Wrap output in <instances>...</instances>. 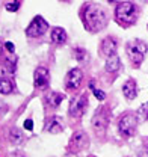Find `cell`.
Segmentation results:
<instances>
[{
  "instance_id": "obj_1",
  "label": "cell",
  "mask_w": 148,
  "mask_h": 157,
  "mask_svg": "<svg viewBox=\"0 0 148 157\" xmlns=\"http://www.w3.org/2000/svg\"><path fill=\"white\" fill-rule=\"evenodd\" d=\"M80 15H82V21H83L85 27L89 32L103 30L107 26V21H109L107 12L103 9V6H100L98 3H92V2L83 5Z\"/></svg>"
},
{
  "instance_id": "obj_2",
  "label": "cell",
  "mask_w": 148,
  "mask_h": 157,
  "mask_svg": "<svg viewBox=\"0 0 148 157\" xmlns=\"http://www.w3.org/2000/svg\"><path fill=\"white\" fill-rule=\"evenodd\" d=\"M115 17L118 20V23H121L124 26H130V24L136 23L138 8L131 2H123L115 8Z\"/></svg>"
},
{
  "instance_id": "obj_3",
  "label": "cell",
  "mask_w": 148,
  "mask_h": 157,
  "mask_svg": "<svg viewBox=\"0 0 148 157\" xmlns=\"http://www.w3.org/2000/svg\"><path fill=\"white\" fill-rule=\"evenodd\" d=\"M126 50H127V55H129V59L131 60V63H134L136 67H139L142 63L144 58H145V55H147L148 47L144 41L133 39V41H130L129 44H127Z\"/></svg>"
},
{
  "instance_id": "obj_4",
  "label": "cell",
  "mask_w": 148,
  "mask_h": 157,
  "mask_svg": "<svg viewBox=\"0 0 148 157\" xmlns=\"http://www.w3.org/2000/svg\"><path fill=\"white\" fill-rule=\"evenodd\" d=\"M136 128H138V115H134V113H126L118 121V130H119L121 136L126 139L134 136Z\"/></svg>"
},
{
  "instance_id": "obj_5",
  "label": "cell",
  "mask_w": 148,
  "mask_h": 157,
  "mask_svg": "<svg viewBox=\"0 0 148 157\" xmlns=\"http://www.w3.org/2000/svg\"><path fill=\"white\" fill-rule=\"evenodd\" d=\"M109 125V110L104 106H100L92 117V128L98 136H103Z\"/></svg>"
},
{
  "instance_id": "obj_6",
  "label": "cell",
  "mask_w": 148,
  "mask_h": 157,
  "mask_svg": "<svg viewBox=\"0 0 148 157\" xmlns=\"http://www.w3.org/2000/svg\"><path fill=\"white\" fill-rule=\"evenodd\" d=\"M49 29V23L42 18L41 15H37L35 18L30 21V24L27 26L26 29V35L29 38H38V36H42Z\"/></svg>"
},
{
  "instance_id": "obj_7",
  "label": "cell",
  "mask_w": 148,
  "mask_h": 157,
  "mask_svg": "<svg viewBox=\"0 0 148 157\" xmlns=\"http://www.w3.org/2000/svg\"><path fill=\"white\" fill-rule=\"evenodd\" d=\"M88 109V95L86 94H80L79 97H76L70 103V115L74 118H80Z\"/></svg>"
},
{
  "instance_id": "obj_8",
  "label": "cell",
  "mask_w": 148,
  "mask_h": 157,
  "mask_svg": "<svg viewBox=\"0 0 148 157\" xmlns=\"http://www.w3.org/2000/svg\"><path fill=\"white\" fill-rule=\"evenodd\" d=\"M82 82H83V71L80 68H73L71 71H68V74L65 77V86H67V89L76 91L80 88Z\"/></svg>"
},
{
  "instance_id": "obj_9",
  "label": "cell",
  "mask_w": 148,
  "mask_h": 157,
  "mask_svg": "<svg viewBox=\"0 0 148 157\" xmlns=\"http://www.w3.org/2000/svg\"><path fill=\"white\" fill-rule=\"evenodd\" d=\"M88 144H89L88 135L85 132H77V133H74V136L70 140V148L74 153H77V151H82L83 148H86Z\"/></svg>"
},
{
  "instance_id": "obj_10",
  "label": "cell",
  "mask_w": 148,
  "mask_h": 157,
  "mask_svg": "<svg viewBox=\"0 0 148 157\" xmlns=\"http://www.w3.org/2000/svg\"><path fill=\"white\" fill-rule=\"evenodd\" d=\"M49 78H50L49 70L44 68V67H38L37 70H35V74H33V85H35V88H38V89L47 88Z\"/></svg>"
},
{
  "instance_id": "obj_11",
  "label": "cell",
  "mask_w": 148,
  "mask_h": 157,
  "mask_svg": "<svg viewBox=\"0 0 148 157\" xmlns=\"http://www.w3.org/2000/svg\"><path fill=\"white\" fill-rule=\"evenodd\" d=\"M116 48H118V42L113 36H106V38L101 41V45H100V53L104 56V58H109L116 55Z\"/></svg>"
},
{
  "instance_id": "obj_12",
  "label": "cell",
  "mask_w": 148,
  "mask_h": 157,
  "mask_svg": "<svg viewBox=\"0 0 148 157\" xmlns=\"http://www.w3.org/2000/svg\"><path fill=\"white\" fill-rule=\"evenodd\" d=\"M123 94H124V97L127 98V100L136 98V95H138V85H136V82L133 78L127 80L123 85Z\"/></svg>"
},
{
  "instance_id": "obj_13",
  "label": "cell",
  "mask_w": 148,
  "mask_h": 157,
  "mask_svg": "<svg viewBox=\"0 0 148 157\" xmlns=\"http://www.w3.org/2000/svg\"><path fill=\"white\" fill-rule=\"evenodd\" d=\"M104 68H106L107 73H116V71L121 68V59L118 58L116 55L106 58V67H104Z\"/></svg>"
},
{
  "instance_id": "obj_14",
  "label": "cell",
  "mask_w": 148,
  "mask_h": 157,
  "mask_svg": "<svg viewBox=\"0 0 148 157\" xmlns=\"http://www.w3.org/2000/svg\"><path fill=\"white\" fill-rule=\"evenodd\" d=\"M14 73H15V62L9 63V60H6L5 63L0 65V77L8 78V77H11Z\"/></svg>"
},
{
  "instance_id": "obj_15",
  "label": "cell",
  "mask_w": 148,
  "mask_h": 157,
  "mask_svg": "<svg viewBox=\"0 0 148 157\" xmlns=\"http://www.w3.org/2000/svg\"><path fill=\"white\" fill-rule=\"evenodd\" d=\"M52 41L55 44H64L67 41V32L62 27H55L52 30Z\"/></svg>"
},
{
  "instance_id": "obj_16",
  "label": "cell",
  "mask_w": 148,
  "mask_h": 157,
  "mask_svg": "<svg viewBox=\"0 0 148 157\" xmlns=\"http://www.w3.org/2000/svg\"><path fill=\"white\" fill-rule=\"evenodd\" d=\"M45 130L49 132V133H60L62 132V124H60V121H57V119H49L47 122H45Z\"/></svg>"
},
{
  "instance_id": "obj_17",
  "label": "cell",
  "mask_w": 148,
  "mask_h": 157,
  "mask_svg": "<svg viewBox=\"0 0 148 157\" xmlns=\"http://www.w3.org/2000/svg\"><path fill=\"white\" fill-rule=\"evenodd\" d=\"M62 100H64V94H59V92H50L45 98V101L50 107H57L62 103Z\"/></svg>"
},
{
  "instance_id": "obj_18",
  "label": "cell",
  "mask_w": 148,
  "mask_h": 157,
  "mask_svg": "<svg viewBox=\"0 0 148 157\" xmlns=\"http://www.w3.org/2000/svg\"><path fill=\"white\" fill-rule=\"evenodd\" d=\"M9 140L14 144V145H20V144H23V140H24V136H23V132L17 128V127H14L11 132H9Z\"/></svg>"
},
{
  "instance_id": "obj_19",
  "label": "cell",
  "mask_w": 148,
  "mask_h": 157,
  "mask_svg": "<svg viewBox=\"0 0 148 157\" xmlns=\"http://www.w3.org/2000/svg\"><path fill=\"white\" fill-rule=\"evenodd\" d=\"M12 91H14V85H12V82L8 80V78L0 77V94L8 95V94H11Z\"/></svg>"
},
{
  "instance_id": "obj_20",
  "label": "cell",
  "mask_w": 148,
  "mask_h": 157,
  "mask_svg": "<svg viewBox=\"0 0 148 157\" xmlns=\"http://www.w3.org/2000/svg\"><path fill=\"white\" fill-rule=\"evenodd\" d=\"M138 118L141 119V121H148V103L145 104H142L141 107H139V110H138Z\"/></svg>"
},
{
  "instance_id": "obj_21",
  "label": "cell",
  "mask_w": 148,
  "mask_h": 157,
  "mask_svg": "<svg viewBox=\"0 0 148 157\" xmlns=\"http://www.w3.org/2000/svg\"><path fill=\"white\" fill-rule=\"evenodd\" d=\"M74 53H76V59H77L79 62L88 60V53H86V50H83V48H76Z\"/></svg>"
},
{
  "instance_id": "obj_22",
  "label": "cell",
  "mask_w": 148,
  "mask_h": 157,
  "mask_svg": "<svg viewBox=\"0 0 148 157\" xmlns=\"http://www.w3.org/2000/svg\"><path fill=\"white\" fill-rule=\"evenodd\" d=\"M20 8V2L18 0H15V2H12V3H8L6 5V9L9 11V12H15V11H18Z\"/></svg>"
},
{
  "instance_id": "obj_23",
  "label": "cell",
  "mask_w": 148,
  "mask_h": 157,
  "mask_svg": "<svg viewBox=\"0 0 148 157\" xmlns=\"http://www.w3.org/2000/svg\"><path fill=\"white\" fill-rule=\"evenodd\" d=\"M92 92H94V95H95V98L97 100H100V101H103L104 98H106V94L101 91V89H97V88H92Z\"/></svg>"
},
{
  "instance_id": "obj_24",
  "label": "cell",
  "mask_w": 148,
  "mask_h": 157,
  "mask_svg": "<svg viewBox=\"0 0 148 157\" xmlns=\"http://www.w3.org/2000/svg\"><path fill=\"white\" fill-rule=\"evenodd\" d=\"M24 128L26 130H32L33 128V121L32 119H26L24 121Z\"/></svg>"
},
{
  "instance_id": "obj_25",
  "label": "cell",
  "mask_w": 148,
  "mask_h": 157,
  "mask_svg": "<svg viewBox=\"0 0 148 157\" xmlns=\"http://www.w3.org/2000/svg\"><path fill=\"white\" fill-rule=\"evenodd\" d=\"M5 45H6V48H8V52H9V53H14L15 47H14V44H12V42H6Z\"/></svg>"
},
{
  "instance_id": "obj_26",
  "label": "cell",
  "mask_w": 148,
  "mask_h": 157,
  "mask_svg": "<svg viewBox=\"0 0 148 157\" xmlns=\"http://www.w3.org/2000/svg\"><path fill=\"white\" fill-rule=\"evenodd\" d=\"M139 157H148V150H145V148L139 151Z\"/></svg>"
},
{
  "instance_id": "obj_27",
  "label": "cell",
  "mask_w": 148,
  "mask_h": 157,
  "mask_svg": "<svg viewBox=\"0 0 148 157\" xmlns=\"http://www.w3.org/2000/svg\"><path fill=\"white\" fill-rule=\"evenodd\" d=\"M2 52H3V44H2V41H0V56H2Z\"/></svg>"
}]
</instances>
